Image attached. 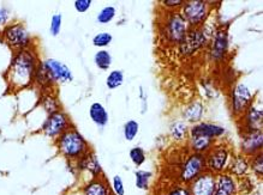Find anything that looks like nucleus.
I'll use <instances>...</instances> for the list:
<instances>
[{
    "label": "nucleus",
    "instance_id": "1",
    "mask_svg": "<svg viewBox=\"0 0 263 195\" xmlns=\"http://www.w3.org/2000/svg\"><path fill=\"white\" fill-rule=\"evenodd\" d=\"M39 61L33 49L18 51L8 71V81L13 89H23L33 83Z\"/></svg>",
    "mask_w": 263,
    "mask_h": 195
},
{
    "label": "nucleus",
    "instance_id": "2",
    "mask_svg": "<svg viewBox=\"0 0 263 195\" xmlns=\"http://www.w3.org/2000/svg\"><path fill=\"white\" fill-rule=\"evenodd\" d=\"M57 147L64 157L76 162L90 151L89 144L72 126L57 138Z\"/></svg>",
    "mask_w": 263,
    "mask_h": 195
},
{
    "label": "nucleus",
    "instance_id": "3",
    "mask_svg": "<svg viewBox=\"0 0 263 195\" xmlns=\"http://www.w3.org/2000/svg\"><path fill=\"white\" fill-rule=\"evenodd\" d=\"M3 37L10 47L17 51L28 49L31 45V36L22 23H15L6 27L3 31Z\"/></svg>",
    "mask_w": 263,
    "mask_h": 195
},
{
    "label": "nucleus",
    "instance_id": "4",
    "mask_svg": "<svg viewBox=\"0 0 263 195\" xmlns=\"http://www.w3.org/2000/svg\"><path fill=\"white\" fill-rule=\"evenodd\" d=\"M207 170V165H205V154H198V152H194L186 161L184 162L182 166V171H180V181L184 183H190L194 181L198 175L204 172Z\"/></svg>",
    "mask_w": 263,
    "mask_h": 195
},
{
    "label": "nucleus",
    "instance_id": "5",
    "mask_svg": "<svg viewBox=\"0 0 263 195\" xmlns=\"http://www.w3.org/2000/svg\"><path fill=\"white\" fill-rule=\"evenodd\" d=\"M71 127L70 118L65 113L58 111L53 114H49L48 118L46 119L44 125H42V132L51 139H57L59 136L69 129Z\"/></svg>",
    "mask_w": 263,
    "mask_h": 195
},
{
    "label": "nucleus",
    "instance_id": "6",
    "mask_svg": "<svg viewBox=\"0 0 263 195\" xmlns=\"http://www.w3.org/2000/svg\"><path fill=\"white\" fill-rule=\"evenodd\" d=\"M230 161V151L223 146L212 147L205 154V165L207 170L213 174H221L222 170L226 169Z\"/></svg>",
    "mask_w": 263,
    "mask_h": 195
},
{
    "label": "nucleus",
    "instance_id": "7",
    "mask_svg": "<svg viewBox=\"0 0 263 195\" xmlns=\"http://www.w3.org/2000/svg\"><path fill=\"white\" fill-rule=\"evenodd\" d=\"M216 176L208 170L198 175L189 183L191 195H214L215 194Z\"/></svg>",
    "mask_w": 263,
    "mask_h": 195
},
{
    "label": "nucleus",
    "instance_id": "8",
    "mask_svg": "<svg viewBox=\"0 0 263 195\" xmlns=\"http://www.w3.org/2000/svg\"><path fill=\"white\" fill-rule=\"evenodd\" d=\"M45 69L51 77L53 83H66L73 79V74L65 63L55 59H47L44 62Z\"/></svg>",
    "mask_w": 263,
    "mask_h": 195
},
{
    "label": "nucleus",
    "instance_id": "9",
    "mask_svg": "<svg viewBox=\"0 0 263 195\" xmlns=\"http://www.w3.org/2000/svg\"><path fill=\"white\" fill-rule=\"evenodd\" d=\"M207 13V3L195 0V2H189L184 5L183 18L185 19V22H189L191 26H198L203 22Z\"/></svg>",
    "mask_w": 263,
    "mask_h": 195
},
{
    "label": "nucleus",
    "instance_id": "10",
    "mask_svg": "<svg viewBox=\"0 0 263 195\" xmlns=\"http://www.w3.org/2000/svg\"><path fill=\"white\" fill-rule=\"evenodd\" d=\"M263 134L262 131H249L243 134L241 151L247 156H255L262 152Z\"/></svg>",
    "mask_w": 263,
    "mask_h": 195
},
{
    "label": "nucleus",
    "instance_id": "11",
    "mask_svg": "<svg viewBox=\"0 0 263 195\" xmlns=\"http://www.w3.org/2000/svg\"><path fill=\"white\" fill-rule=\"evenodd\" d=\"M251 102V92L244 84H238L233 91L232 109L234 114H241L247 111Z\"/></svg>",
    "mask_w": 263,
    "mask_h": 195
},
{
    "label": "nucleus",
    "instance_id": "12",
    "mask_svg": "<svg viewBox=\"0 0 263 195\" xmlns=\"http://www.w3.org/2000/svg\"><path fill=\"white\" fill-rule=\"evenodd\" d=\"M186 35V22L180 13H173L168 20V36L171 40L182 42Z\"/></svg>",
    "mask_w": 263,
    "mask_h": 195
},
{
    "label": "nucleus",
    "instance_id": "13",
    "mask_svg": "<svg viewBox=\"0 0 263 195\" xmlns=\"http://www.w3.org/2000/svg\"><path fill=\"white\" fill-rule=\"evenodd\" d=\"M238 186L236 180L230 174H219L216 176L214 195H236Z\"/></svg>",
    "mask_w": 263,
    "mask_h": 195
},
{
    "label": "nucleus",
    "instance_id": "14",
    "mask_svg": "<svg viewBox=\"0 0 263 195\" xmlns=\"http://www.w3.org/2000/svg\"><path fill=\"white\" fill-rule=\"evenodd\" d=\"M191 136H202L205 138H211V139L214 140L215 138H219L223 136L225 133V128L221 126L214 125V123H208L203 122L200 123V125L194 126L190 131Z\"/></svg>",
    "mask_w": 263,
    "mask_h": 195
},
{
    "label": "nucleus",
    "instance_id": "15",
    "mask_svg": "<svg viewBox=\"0 0 263 195\" xmlns=\"http://www.w3.org/2000/svg\"><path fill=\"white\" fill-rule=\"evenodd\" d=\"M180 44H182V51L184 54H191L204 45V35L200 30H194L190 34L185 35V37L183 38Z\"/></svg>",
    "mask_w": 263,
    "mask_h": 195
},
{
    "label": "nucleus",
    "instance_id": "16",
    "mask_svg": "<svg viewBox=\"0 0 263 195\" xmlns=\"http://www.w3.org/2000/svg\"><path fill=\"white\" fill-rule=\"evenodd\" d=\"M77 168L80 170H88V171L93 174L95 177H99L102 174L101 165L99 163V159L95 156L94 152H88L83 157L77 161Z\"/></svg>",
    "mask_w": 263,
    "mask_h": 195
},
{
    "label": "nucleus",
    "instance_id": "17",
    "mask_svg": "<svg viewBox=\"0 0 263 195\" xmlns=\"http://www.w3.org/2000/svg\"><path fill=\"white\" fill-rule=\"evenodd\" d=\"M84 195H112L108 183L104 177L99 176L84 187Z\"/></svg>",
    "mask_w": 263,
    "mask_h": 195
},
{
    "label": "nucleus",
    "instance_id": "18",
    "mask_svg": "<svg viewBox=\"0 0 263 195\" xmlns=\"http://www.w3.org/2000/svg\"><path fill=\"white\" fill-rule=\"evenodd\" d=\"M89 115H90L91 121H93L94 123H97L98 126L104 127L107 125L108 113H107V111H106V108L104 107V105H102L101 103H99V102H95V103L90 105Z\"/></svg>",
    "mask_w": 263,
    "mask_h": 195
},
{
    "label": "nucleus",
    "instance_id": "19",
    "mask_svg": "<svg viewBox=\"0 0 263 195\" xmlns=\"http://www.w3.org/2000/svg\"><path fill=\"white\" fill-rule=\"evenodd\" d=\"M247 132L249 131H262V111L256 108H249L245 115Z\"/></svg>",
    "mask_w": 263,
    "mask_h": 195
},
{
    "label": "nucleus",
    "instance_id": "20",
    "mask_svg": "<svg viewBox=\"0 0 263 195\" xmlns=\"http://www.w3.org/2000/svg\"><path fill=\"white\" fill-rule=\"evenodd\" d=\"M249 170V163L245 159L244 156H236L230 163L229 172L230 175H233L236 177L244 176Z\"/></svg>",
    "mask_w": 263,
    "mask_h": 195
},
{
    "label": "nucleus",
    "instance_id": "21",
    "mask_svg": "<svg viewBox=\"0 0 263 195\" xmlns=\"http://www.w3.org/2000/svg\"><path fill=\"white\" fill-rule=\"evenodd\" d=\"M191 148L198 154H207L213 147V139L202 136H191L190 138Z\"/></svg>",
    "mask_w": 263,
    "mask_h": 195
},
{
    "label": "nucleus",
    "instance_id": "22",
    "mask_svg": "<svg viewBox=\"0 0 263 195\" xmlns=\"http://www.w3.org/2000/svg\"><path fill=\"white\" fill-rule=\"evenodd\" d=\"M227 49V35L223 31H220V33L216 35L214 46H213V55L214 58L219 59L225 54Z\"/></svg>",
    "mask_w": 263,
    "mask_h": 195
},
{
    "label": "nucleus",
    "instance_id": "23",
    "mask_svg": "<svg viewBox=\"0 0 263 195\" xmlns=\"http://www.w3.org/2000/svg\"><path fill=\"white\" fill-rule=\"evenodd\" d=\"M94 61L99 69L102 71H107L112 65V55L109 54V52L101 49V51L97 52V54L94 55Z\"/></svg>",
    "mask_w": 263,
    "mask_h": 195
},
{
    "label": "nucleus",
    "instance_id": "24",
    "mask_svg": "<svg viewBox=\"0 0 263 195\" xmlns=\"http://www.w3.org/2000/svg\"><path fill=\"white\" fill-rule=\"evenodd\" d=\"M124 81V73L122 71L119 70H116V71H112L111 73L107 76V79H106V85H107L108 89H117L119 88L120 85L123 84Z\"/></svg>",
    "mask_w": 263,
    "mask_h": 195
},
{
    "label": "nucleus",
    "instance_id": "25",
    "mask_svg": "<svg viewBox=\"0 0 263 195\" xmlns=\"http://www.w3.org/2000/svg\"><path fill=\"white\" fill-rule=\"evenodd\" d=\"M202 114H203V107H202L200 103H194L191 107L186 109L185 118L187 121L196 122V121H200L202 118Z\"/></svg>",
    "mask_w": 263,
    "mask_h": 195
},
{
    "label": "nucleus",
    "instance_id": "26",
    "mask_svg": "<svg viewBox=\"0 0 263 195\" xmlns=\"http://www.w3.org/2000/svg\"><path fill=\"white\" fill-rule=\"evenodd\" d=\"M140 131V125L135 120H129L125 125H124V137L127 141H131L135 139V137L138 134Z\"/></svg>",
    "mask_w": 263,
    "mask_h": 195
},
{
    "label": "nucleus",
    "instance_id": "27",
    "mask_svg": "<svg viewBox=\"0 0 263 195\" xmlns=\"http://www.w3.org/2000/svg\"><path fill=\"white\" fill-rule=\"evenodd\" d=\"M135 176H136V187L138 189H147L149 180L152 177V172L144 171V170H138L135 174Z\"/></svg>",
    "mask_w": 263,
    "mask_h": 195
},
{
    "label": "nucleus",
    "instance_id": "28",
    "mask_svg": "<svg viewBox=\"0 0 263 195\" xmlns=\"http://www.w3.org/2000/svg\"><path fill=\"white\" fill-rule=\"evenodd\" d=\"M116 16V9L113 6H106L99 12L98 15V22L101 24H107L115 18Z\"/></svg>",
    "mask_w": 263,
    "mask_h": 195
},
{
    "label": "nucleus",
    "instance_id": "29",
    "mask_svg": "<svg viewBox=\"0 0 263 195\" xmlns=\"http://www.w3.org/2000/svg\"><path fill=\"white\" fill-rule=\"evenodd\" d=\"M187 132V127L184 122H176L171 127V133L177 140H182L185 138Z\"/></svg>",
    "mask_w": 263,
    "mask_h": 195
},
{
    "label": "nucleus",
    "instance_id": "30",
    "mask_svg": "<svg viewBox=\"0 0 263 195\" xmlns=\"http://www.w3.org/2000/svg\"><path fill=\"white\" fill-rule=\"evenodd\" d=\"M42 105H44L45 111L48 113V114H53V113L59 111V103L57 101V98L52 97V96H45L44 101H42Z\"/></svg>",
    "mask_w": 263,
    "mask_h": 195
},
{
    "label": "nucleus",
    "instance_id": "31",
    "mask_svg": "<svg viewBox=\"0 0 263 195\" xmlns=\"http://www.w3.org/2000/svg\"><path fill=\"white\" fill-rule=\"evenodd\" d=\"M112 42V35L109 33H100L95 35L93 38V45L95 47H107V46Z\"/></svg>",
    "mask_w": 263,
    "mask_h": 195
},
{
    "label": "nucleus",
    "instance_id": "32",
    "mask_svg": "<svg viewBox=\"0 0 263 195\" xmlns=\"http://www.w3.org/2000/svg\"><path fill=\"white\" fill-rule=\"evenodd\" d=\"M130 158L135 165L140 166L143 164L145 161V152L143 148L141 147H134L131 148L130 151Z\"/></svg>",
    "mask_w": 263,
    "mask_h": 195
},
{
    "label": "nucleus",
    "instance_id": "33",
    "mask_svg": "<svg viewBox=\"0 0 263 195\" xmlns=\"http://www.w3.org/2000/svg\"><path fill=\"white\" fill-rule=\"evenodd\" d=\"M262 165H263V158H262V152H259V154L252 156V161H251V164L249 166H251V169L254 170L256 172V175L258 176H262L263 174V169H262Z\"/></svg>",
    "mask_w": 263,
    "mask_h": 195
},
{
    "label": "nucleus",
    "instance_id": "34",
    "mask_svg": "<svg viewBox=\"0 0 263 195\" xmlns=\"http://www.w3.org/2000/svg\"><path fill=\"white\" fill-rule=\"evenodd\" d=\"M62 20H63L62 15H54L52 17L49 31H51V34L53 35V36H57V35H59L60 30H62Z\"/></svg>",
    "mask_w": 263,
    "mask_h": 195
},
{
    "label": "nucleus",
    "instance_id": "35",
    "mask_svg": "<svg viewBox=\"0 0 263 195\" xmlns=\"http://www.w3.org/2000/svg\"><path fill=\"white\" fill-rule=\"evenodd\" d=\"M113 190L117 195H124L125 194V187H124V182L122 180V177L119 175H116L113 177Z\"/></svg>",
    "mask_w": 263,
    "mask_h": 195
},
{
    "label": "nucleus",
    "instance_id": "36",
    "mask_svg": "<svg viewBox=\"0 0 263 195\" xmlns=\"http://www.w3.org/2000/svg\"><path fill=\"white\" fill-rule=\"evenodd\" d=\"M91 6V0H76L74 2V9L80 13L87 12Z\"/></svg>",
    "mask_w": 263,
    "mask_h": 195
},
{
    "label": "nucleus",
    "instance_id": "37",
    "mask_svg": "<svg viewBox=\"0 0 263 195\" xmlns=\"http://www.w3.org/2000/svg\"><path fill=\"white\" fill-rule=\"evenodd\" d=\"M167 195H191V194H190L189 187L177 186V187H173L172 189L167 193Z\"/></svg>",
    "mask_w": 263,
    "mask_h": 195
},
{
    "label": "nucleus",
    "instance_id": "38",
    "mask_svg": "<svg viewBox=\"0 0 263 195\" xmlns=\"http://www.w3.org/2000/svg\"><path fill=\"white\" fill-rule=\"evenodd\" d=\"M9 18V11L4 8L0 9V27L4 26V24L8 22Z\"/></svg>",
    "mask_w": 263,
    "mask_h": 195
},
{
    "label": "nucleus",
    "instance_id": "39",
    "mask_svg": "<svg viewBox=\"0 0 263 195\" xmlns=\"http://www.w3.org/2000/svg\"><path fill=\"white\" fill-rule=\"evenodd\" d=\"M166 6H171V8H174V6H180L182 4H184V2H182V0H167V2L163 3Z\"/></svg>",
    "mask_w": 263,
    "mask_h": 195
}]
</instances>
